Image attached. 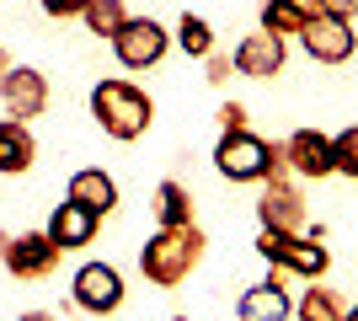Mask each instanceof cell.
<instances>
[{"label":"cell","instance_id":"obj_13","mask_svg":"<svg viewBox=\"0 0 358 321\" xmlns=\"http://www.w3.org/2000/svg\"><path fill=\"white\" fill-rule=\"evenodd\" d=\"M284 155H289V166H294L299 183H327V177H337L331 134H321V129H294V134L284 139Z\"/></svg>","mask_w":358,"mask_h":321},{"label":"cell","instance_id":"obj_27","mask_svg":"<svg viewBox=\"0 0 358 321\" xmlns=\"http://www.w3.org/2000/svg\"><path fill=\"white\" fill-rule=\"evenodd\" d=\"M16 321H59V316H54V311H22Z\"/></svg>","mask_w":358,"mask_h":321},{"label":"cell","instance_id":"obj_7","mask_svg":"<svg viewBox=\"0 0 358 321\" xmlns=\"http://www.w3.org/2000/svg\"><path fill=\"white\" fill-rule=\"evenodd\" d=\"M257 225L262 230H284V236H310V204H305L299 183H262Z\"/></svg>","mask_w":358,"mask_h":321},{"label":"cell","instance_id":"obj_25","mask_svg":"<svg viewBox=\"0 0 358 321\" xmlns=\"http://www.w3.org/2000/svg\"><path fill=\"white\" fill-rule=\"evenodd\" d=\"M230 76H236V59L214 48L209 59H203V80H209V86H224V80H230Z\"/></svg>","mask_w":358,"mask_h":321},{"label":"cell","instance_id":"obj_24","mask_svg":"<svg viewBox=\"0 0 358 321\" xmlns=\"http://www.w3.org/2000/svg\"><path fill=\"white\" fill-rule=\"evenodd\" d=\"M38 6H43V16H54V22H80L91 0H38Z\"/></svg>","mask_w":358,"mask_h":321},{"label":"cell","instance_id":"obj_19","mask_svg":"<svg viewBox=\"0 0 358 321\" xmlns=\"http://www.w3.org/2000/svg\"><path fill=\"white\" fill-rule=\"evenodd\" d=\"M294 316L299 321H343L348 316V300L337 290H327V278H315L310 290L294 300Z\"/></svg>","mask_w":358,"mask_h":321},{"label":"cell","instance_id":"obj_10","mask_svg":"<svg viewBox=\"0 0 358 321\" xmlns=\"http://www.w3.org/2000/svg\"><path fill=\"white\" fill-rule=\"evenodd\" d=\"M236 76L246 80H273V76H284V64H289V38H278V32H246L236 43Z\"/></svg>","mask_w":358,"mask_h":321},{"label":"cell","instance_id":"obj_26","mask_svg":"<svg viewBox=\"0 0 358 321\" xmlns=\"http://www.w3.org/2000/svg\"><path fill=\"white\" fill-rule=\"evenodd\" d=\"M321 6H327V16H343V22L358 27V0H321Z\"/></svg>","mask_w":358,"mask_h":321},{"label":"cell","instance_id":"obj_23","mask_svg":"<svg viewBox=\"0 0 358 321\" xmlns=\"http://www.w3.org/2000/svg\"><path fill=\"white\" fill-rule=\"evenodd\" d=\"M214 123H220V134H241L246 129V102H220V113H214Z\"/></svg>","mask_w":358,"mask_h":321},{"label":"cell","instance_id":"obj_6","mask_svg":"<svg viewBox=\"0 0 358 321\" xmlns=\"http://www.w3.org/2000/svg\"><path fill=\"white\" fill-rule=\"evenodd\" d=\"M64 246L48 236V230H16L11 241H6V273L11 278H27V284H38V278H48L54 268H59Z\"/></svg>","mask_w":358,"mask_h":321},{"label":"cell","instance_id":"obj_20","mask_svg":"<svg viewBox=\"0 0 358 321\" xmlns=\"http://www.w3.org/2000/svg\"><path fill=\"white\" fill-rule=\"evenodd\" d=\"M171 38H177V48L187 59H209L214 54V27H209V16H198V11H182Z\"/></svg>","mask_w":358,"mask_h":321},{"label":"cell","instance_id":"obj_1","mask_svg":"<svg viewBox=\"0 0 358 321\" xmlns=\"http://www.w3.org/2000/svg\"><path fill=\"white\" fill-rule=\"evenodd\" d=\"M203 252H209L203 225H177V230L155 225V236H145V246H139V273H145V284H155V290H177V284H187V273H193L198 262H203Z\"/></svg>","mask_w":358,"mask_h":321},{"label":"cell","instance_id":"obj_22","mask_svg":"<svg viewBox=\"0 0 358 321\" xmlns=\"http://www.w3.org/2000/svg\"><path fill=\"white\" fill-rule=\"evenodd\" d=\"M331 161H337V177L358 183V123H353V129H337V134H331Z\"/></svg>","mask_w":358,"mask_h":321},{"label":"cell","instance_id":"obj_8","mask_svg":"<svg viewBox=\"0 0 358 321\" xmlns=\"http://www.w3.org/2000/svg\"><path fill=\"white\" fill-rule=\"evenodd\" d=\"M177 43L171 32L155 22V16H129V27L113 38V54H118L123 70H150V64L166 59V48Z\"/></svg>","mask_w":358,"mask_h":321},{"label":"cell","instance_id":"obj_30","mask_svg":"<svg viewBox=\"0 0 358 321\" xmlns=\"http://www.w3.org/2000/svg\"><path fill=\"white\" fill-rule=\"evenodd\" d=\"M6 241H11V236H6V230H0V262H6Z\"/></svg>","mask_w":358,"mask_h":321},{"label":"cell","instance_id":"obj_18","mask_svg":"<svg viewBox=\"0 0 358 321\" xmlns=\"http://www.w3.org/2000/svg\"><path fill=\"white\" fill-rule=\"evenodd\" d=\"M150 214H155V225H161V230H177V225H198L193 193H187V183H177V177H166V183H155V193H150Z\"/></svg>","mask_w":358,"mask_h":321},{"label":"cell","instance_id":"obj_15","mask_svg":"<svg viewBox=\"0 0 358 321\" xmlns=\"http://www.w3.org/2000/svg\"><path fill=\"white\" fill-rule=\"evenodd\" d=\"M96 225H102V214H91V209H80V204L64 199L59 209L48 214V225H43V230L64 246V252H80V246L96 241Z\"/></svg>","mask_w":358,"mask_h":321},{"label":"cell","instance_id":"obj_9","mask_svg":"<svg viewBox=\"0 0 358 321\" xmlns=\"http://www.w3.org/2000/svg\"><path fill=\"white\" fill-rule=\"evenodd\" d=\"M0 107H6V118L16 123H32L48 113V76L38 64H16L11 76L0 80Z\"/></svg>","mask_w":358,"mask_h":321},{"label":"cell","instance_id":"obj_12","mask_svg":"<svg viewBox=\"0 0 358 321\" xmlns=\"http://www.w3.org/2000/svg\"><path fill=\"white\" fill-rule=\"evenodd\" d=\"M294 316V300H289V273L284 268H268L262 284L236 300V321H289Z\"/></svg>","mask_w":358,"mask_h":321},{"label":"cell","instance_id":"obj_3","mask_svg":"<svg viewBox=\"0 0 358 321\" xmlns=\"http://www.w3.org/2000/svg\"><path fill=\"white\" fill-rule=\"evenodd\" d=\"M257 257L268 262V268H284L289 278H305V284H315V278L331 273V252L321 246V236H284V230H257Z\"/></svg>","mask_w":358,"mask_h":321},{"label":"cell","instance_id":"obj_29","mask_svg":"<svg viewBox=\"0 0 358 321\" xmlns=\"http://www.w3.org/2000/svg\"><path fill=\"white\" fill-rule=\"evenodd\" d=\"M343 321H358V300H353V306H348V316Z\"/></svg>","mask_w":358,"mask_h":321},{"label":"cell","instance_id":"obj_5","mask_svg":"<svg viewBox=\"0 0 358 321\" xmlns=\"http://www.w3.org/2000/svg\"><path fill=\"white\" fill-rule=\"evenodd\" d=\"M123 273L113 268V262H80L70 278V300L75 311H86V316H113V311H123Z\"/></svg>","mask_w":358,"mask_h":321},{"label":"cell","instance_id":"obj_2","mask_svg":"<svg viewBox=\"0 0 358 321\" xmlns=\"http://www.w3.org/2000/svg\"><path fill=\"white\" fill-rule=\"evenodd\" d=\"M91 118H96V129H102L107 139L134 145L139 134H150V123H155V102H150L145 86L113 76V80H96V86H91Z\"/></svg>","mask_w":358,"mask_h":321},{"label":"cell","instance_id":"obj_16","mask_svg":"<svg viewBox=\"0 0 358 321\" xmlns=\"http://www.w3.org/2000/svg\"><path fill=\"white\" fill-rule=\"evenodd\" d=\"M38 166V139L27 123L0 118V177H27Z\"/></svg>","mask_w":358,"mask_h":321},{"label":"cell","instance_id":"obj_21","mask_svg":"<svg viewBox=\"0 0 358 321\" xmlns=\"http://www.w3.org/2000/svg\"><path fill=\"white\" fill-rule=\"evenodd\" d=\"M80 22H86V32H96V38H107V43H113V38L129 27V6H123V0H91Z\"/></svg>","mask_w":358,"mask_h":321},{"label":"cell","instance_id":"obj_4","mask_svg":"<svg viewBox=\"0 0 358 321\" xmlns=\"http://www.w3.org/2000/svg\"><path fill=\"white\" fill-rule=\"evenodd\" d=\"M214 171L230 177V183H268L273 171V145L252 129H241V134H220L214 145Z\"/></svg>","mask_w":358,"mask_h":321},{"label":"cell","instance_id":"obj_11","mask_svg":"<svg viewBox=\"0 0 358 321\" xmlns=\"http://www.w3.org/2000/svg\"><path fill=\"white\" fill-rule=\"evenodd\" d=\"M299 48H305L315 64H348V59H353V48H358V32H353V22L321 11L310 27L299 32Z\"/></svg>","mask_w":358,"mask_h":321},{"label":"cell","instance_id":"obj_31","mask_svg":"<svg viewBox=\"0 0 358 321\" xmlns=\"http://www.w3.org/2000/svg\"><path fill=\"white\" fill-rule=\"evenodd\" d=\"M171 321H193V316H171Z\"/></svg>","mask_w":358,"mask_h":321},{"label":"cell","instance_id":"obj_14","mask_svg":"<svg viewBox=\"0 0 358 321\" xmlns=\"http://www.w3.org/2000/svg\"><path fill=\"white\" fill-rule=\"evenodd\" d=\"M64 199L107 220V214L118 209V183H113V177H107L102 166H80V171L70 177V187H64Z\"/></svg>","mask_w":358,"mask_h":321},{"label":"cell","instance_id":"obj_28","mask_svg":"<svg viewBox=\"0 0 358 321\" xmlns=\"http://www.w3.org/2000/svg\"><path fill=\"white\" fill-rule=\"evenodd\" d=\"M11 70H16V59H11V54H6V48H0V80L11 76Z\"/></svg>","mask_w":358,"mask_h":321},{"label":"cell","instance_id":"obj_17","mask_svg":"<svg viewBox=\"0 0 358 321\" xmlns=\"http://www.w3.org/2000/svg\"><path fill=\"white\" fill-rule=\"evenodd\" d=\"M321 11H327L321 0H262V22H257V27L278 32V38H299Z\"/></svg>","mask_w":358,"mask_h":321}]
</instances>
